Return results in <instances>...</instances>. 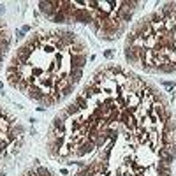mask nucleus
<instances>
[{
	"label": "nucleus",
	"instance_id": "nucleus-5",
	"mask_svg": "<svg viewBox=\"0 0 176 176\" xmlns=\"http://www.w3.org/2000/svg\"><path fill=\"white\" fill-rule=\"evenodd\" d=\"M81 76H83V69H69V71H67V79H69L72 85H76V83L81 79Z\"/></svg>",
	"mask_w": 176,
	"mask_h": 176
},
{
	"label": "nucleus",
	"instance_id": "nucleus-11",
	"mask_svg": "<svg viewBox=\"0 0 176 176\" xmlns=\"http://www.w3.org/2000/svg\"><path fill=\"white\" fill-rule=\"evenodd\" d=\"M157 176H171V175H157Z\"/></svg>",
	"mask_w": 176,
	"mask_h": 176
},
{
	"label": "nucleus",
	"instance_id": "nucleus-4",
	"mask_svg": "<svg viewBox=\"0 0 176 176\" xmlns=\"http://www.w3.org/2000/svg\"><path fill=\"white\" fill-rule=\"evenodd\" d=\"M125 60L130 65H139V51L132 46H125Z\"/></svg>",
	"mask_w": 176,
	"mask_h": 176
},
{
	"label": "nucleus",
	"instance_id": "nucleus-6",
	"mask_svg": "<svg viewBox=\"0 0 176 176\" xmlns=\"http://www.w3.org/2000/svg\"><path fill=\"white\" fill-rule=\"evenodd\" d=\"M157 175H171V164H167L166 160H159L157 162Z\"/></svg>",
	"mask_w": 176,
	"mask_h": 176
},
{
	"label": "nucleus",
	"instance_id": "nucleus-9",
	"mask_svg": "<svg viewBox=\"0 0 176 176\" xmlns=\"http://www.w3.org/2000/svg\"><path fill=\"white\" fill-rule=\"evenodd\" d=\"M104 56H106V58H111V56H113V51H111V49H108V51L104 53Z\"/></svg>",
	"mask_w": 176,
	"mask_h": 176
},
{
	"label": "nucleus",
	"instance_id": "nucleus-10",
	"mask_svg": "<svg viewBox=\"0 0 176 176\" xmlns=\"http://www.w3.org/2000/svg\"><path fill=\"white\" fill-rule=\"evenodd\" d=\"M0 12H4V5L2 4H0Z\"/></svg>",
	"mask_w": 176,
	"mask_h": 176
},
{
	"label": "nucleus",
	"instance_id": "nucleus-8",
	"mask_svg": "<svg viewBox=\"0 0 176 176\" xmlns=\"http://www.w3.org/2000/svg\"><path fill=\"white\" fill-rule=\"evenodd\" d=\"M16 37H18V39H23V37H25V32H23V30H19V32L16 33Z\"/></svg>",
	"mask_w": 176,
	"mask_h": 176
},
{
	"label": "nucleus",
	"instance_id": "nucleus-7",
	"mask_svg": "<svg viewBox=\"0 0 176 176\" xmlns=\"http://www.w3.org/2000/svg\"><path fill=\"white\" fill-rule=\"evenodd\" d=\"M162 85H164L166 88H169V90H171V88L175 86V83H171V81H162Z\"/></svg>",
	"mask_w": 176,
	"mask_h": 176
},
{
	"label": "nucleus",
	"instance_id": "nucleus-12",
	"mask_svg": "<svg viewBox=\"0 0 176 176\" xmlns=\"http://www.w3.org/2000/svg\"><path fill=\"white\" fill-rule=\"evenodd\" d=\"M0 176H5V175H4V173H0Z\"/></svg>",
	"mask_w": 176,
	"mask_h": 176
},
{
	"label": "nucleus",
	"instance_id": "nucleus-2",
	"mask_svg": "<svg viewBox=\"0 0 176 176\" xmlns=\"http://www.w3.org/2000/svg\"><path fill=\"white\" fill-rule=\"evenodd\" d=\"M23 134H25V127L21 123H12L11 129L7 130V141H18V139H23Z\"/></svg>",
	"mask_w": 176,
	"mask_h": 176
},
{
	"label": "nucleus",
	"instance_id": "nucleus-3",
	"mask_svg": "<svg viewBox=\"0 0 176 176\" xmlns=\"http://www.w3.org/2000/svg\"><path fill=\"white\" fill-rule=\"evenodd\" d=\"M93 150H95L93 143L86 138L85 141L78 143V146H76V155H74V157H85V155H88V153H90V152H93Z\"/></svg>",
	"mask_w": 176,
	"mask_h": 176
},
{
	"label": "nucleus",
	"instance_id": "nucleus-1",
	"mask_svg": "<svg viewBox=\"0 0 176 176\" xmlns=\"http://www.w3.org/2000/svg\"><path fill=\"white\" fill-rule=\"evenodd\" d=\"M60 5H62V2H41L39 4V11L44 14V16H48V18H53L58 11H60Z\"/></svg>",
	"mask_w": 176,
	"mask_h": 176
}]
</instances>
